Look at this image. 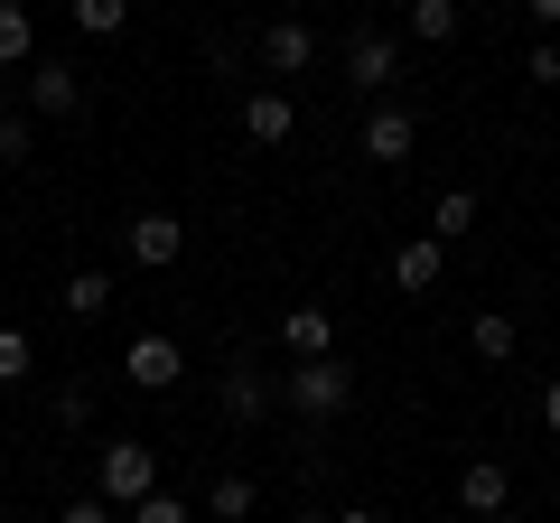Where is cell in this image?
I'll list each match as a JSON object with an SVG mask.
<instances>
[{"label":"cell","instance_id":"obj_1","mask_svg":"<svg viewBox=\"0 0 560 523\" xmlns=\"http://www.w3.org/2000/svg\"><path fill=\"white\" fill-rule=\"evenodd\" d=\"M280 411H300L308 430L346 421V411H355V364H346V356H318V364H290V374H280Z\"/></svg>","mask_w":560,"mask_h":523},{"label":"cell","instance_id":"obj_2","mask_svg":"<svg viewBox=\"0 0 560 523\" xmlns=\"http://www.w3.org/2000/svg\"><path fill=\"white\" fill-rule=\"evenodd\" d=\"M94 496L113 504V514H131L140 496H160V449H150V440H113V449H94Z\"/></svg>","mask_w":560,"mask_h":523},{"label":"cell","instance_id":"obj_3","mask_svg":"<svg viewBox=\"0 0 560 523\" xmlns=\"http://www.w3.org/2000/svg\"><path fill=\"white\" fill-rule=\"evenodd\" d=\"M355 150H364L374 168H401V160L420 150V113H411V103H374L364 131H355Z\"/></svg>","mask_w":560,"mask_h":523},{"label":"cell","instance_id":"obj_4","mask_svg":"<svg viewBox=\"0 0 560 523\" xmlns=\"http://www.w3.org/2000/svg\"><path fill=\"white\" fill-rule=\"evenodd\" d=\"M121 243H131V262H140V271H178V253H187V224L168 216V206H140V216L121 224Z\"/></svg>","mask_w":560,"mask_h":523},{"label":"cell","instance_id":"obj_5","mask_svg":"<svg viewBox=\"0 0 560 523\" xmlns=\"http://www.w3.org/2000/svg\"><path fill=\"white\" fill-rule=\"evenodd\" d=\"M215 403H224V421H234V430H253V421H271V411H280V374H261V364H224Z\"/></svg>","mask_w":560,"mask_h":523},{"label":"cell","instance_id":"obj_6","mask_svg":"<svg viewBox=\"0 0 560 523\" xmlns=\"http://www.w3.org/2000/svg\"><path fill=\"white\" fill-rule=\"evenodd\" d=\"M280 356H290V364H318V356H337V309H318V300L280 309Z\"/></svg>","mask_w":560,"mask_h":523},{"label":"cell","instance_id":"obj_7","mask_svg":"<svg viewBox=\"0 0 560 523\" xmlns=\"http://www.w3.org/2000/svg\"><path fill=\"white\" fill-rule=\"evenodd\" d=\"M121 374H131V393H178L187 356H178V337H131L121 346Z\"/></svg>","mask_w":560,"mask_h":523},{"label":"cell","instance_id":"obj_8","mask_svg":"<svg viewBox=\"0 0 560 523\" xmlns=\"http://www.w3.org/2000/svg\"><path fill=\"white\" fill-rule=\"evenodd\" d=\"M346 75H355V94H383V84L401 75V38L393 28H355V38H346Z\"/></svg>","mask_w":560,"mask_h":523},{"label":"cell","instance_id":"obj_9","mask_svg":"<svg viewBox=\"0 0 560 523\" xmlns=\"http://www.w3.org/2000/svg\"><path fill=\"white\" fill-rule=\"evenodd\" d=\"M75 113H84V75L75 66H57V57L28 66V121H75Z\"/></svg>","mask_w":560,"mask_h":523},{"label":"cell","instance_id":"obj_10","mask_svg":"<svg viewBox=\"0 0 560 523\" xmlns=\"http://www.w3.org/2000/svg\"><path fill=\"white\" fill-rule=\"evenodd\" d=\"M290 131H300V103H290V84H253V94H243V141L280 150Z\"/></svg>","mask_w":560,"mask_h":523},{"label":"cell","instance_id":"obj_11","mask_svg":"<svg viewBox=\"0 0 560 523\" xmlns=\"http://www.w3.org/2000/svg\"><path fill=\"white\" fill-rule=\"evenodd\" d=\"M458 514H467V523L514 514V477H504V458H467V467H458Z\"/></svg>","mask_w":560,"mask_h":523},{"label":"cell","instance_id":"obj_12","mask_svg":"<svg viewBox=\"0 0 560 523\" xmlns=\"http://www.w3.org/2000/svg\"><path fill=\"white\" fill-rule=\"evenodd\" d=\"M261 66H271V75H308V66H318V28L308 20H271L261 28Z\"/></svg>","mask_w":560,"mask_h":523},{"label":"cell","instance_id":"obj_13","mask_svg":"<svg viewBox=\"0 0 560 523\" xmlns=\"http://www.w3.org/2000/svg\"><path fill=\"white\" fill-rule=\"evenodd\" d=\"M440 271H448V243H440V234H411V243L393 253V281H401V290H440Z\"/></svg>","mask_w":560,"mask_h":523},{"label":"cell","instance_id":"obj_14","mask_svg":"<svg viewBox=\"0 0 560 523\" xmlns=\"http://www.w3.org/2000/svg\"><path fill=\"white\" fill-rule=\"evenodd\" d=\"M401 28H411L420 47H448V38L467 28V10H458V0H411V10H401Z\"/></svg>","mask_w":560,"mask_h":523},{"label":"cell","instance_id":"obj_15","mask_svg":"<svg viewBox=\"0 0 560 523\" xmlns=\"http://www.w3.org/2000/svg\"><path fill=\"white\" fill-rule=\"evenodd\" d=\"M253 504H261V486L243 477V467H224V477L206 486V514H215V523H253Z\"/></svg>","mask_w":560,"mask_h":523},{"label":"cell","instance_id":"obj_16","mask_svg":"<svg viewBox=\"0 0 560 523\" xmlns=\"http://www.w3.org/2000/svg\"><path fill=\"white\" fill-rule=\"evenodd\" d=\"M57 309H66V318H103V309H113V271H66Z\"/></svg>","mask_w":560,"mask_h":523},{"label":"cell","instance_id":"obj_17","mask_svg":"<svg viewBox=\"0 0 560 523\" xmlns=\"http://www.w3.org/2000/svg\"><path fill=\"white\" fill-rule=\"evenodd\" d=\"M430 234H440V243H467V234H477V197H467V187H448V197L430 206Z\"/></svg>","mask_w":560,"mask_h":523},{"label":"cell","instance_id":"obj_18","mask_svg":"<svg viewBox=\"0 0 560 523\" xmlns=\"http://www.w3.org/2000/svg\"><path fill=\"white\" fill-rule=\"evenodd\" d=\"M28 57H38V28H28L20 0H0V66H28Z\"/></svg>","mask_w":560,"mask_h":523},{"label":"cell","instance_id":"obj_19","mask_svg":"<svg viewBox=\"0 0 560 523\" xmlns=\"http://www.w3.org/2000/svg\"><path fill=\"white\" fill-rule=\"evenodd\" d=\"M75 28L84 38H121L131 28V0H75Z\"/></svg>","mask_w":560,"mask_h":523},{"label":"cell","instance_id":"obj_20","mask_svg":"<svg viewBox=\"0 0 560 523\" xmlns=\"http://www.w3.org/2000/svg\"><path fill=\"white\" fill-rule=\"evenodd\" d=\"M467 346H477L486 364H504V356H514V318H504V309H486V318L467 327Z\"/></svg>","mask_w":560,"mask_h":523},{"label":"cell","instance_id":"obj_21","mask_svg":"<svg viewBox=\"0 0 560 523\" xmlns=\"http://www.w3.org/2000/svg\"><path fill=\"white\" fill-rule=\"evenodd\" d=\"M28 150H38V121H28V113H0V168H28Z\"/></svg>","mask_w":560,"mask_h":523},{"label":"cell","instance_id":"obj_22","mask_svg":"<svg viewBox=\"0 0 560 523\" xmlns=\"http://www.w3.org/2000/svg\"><path fill=\"white\" fill-rule=\"evenodd\" d=\"M28 364H38V346H28V327H0V383H28Z\"/></svg>","mask_w":560,"mask_h":523},{"label":"cell","instance_id":"obj_23","mask_svg":"<svg viewBox=\"0 0 560 523\" xmlns=\"http://www.w3.org/2000/svg\"><path fill=\"white\" fill-rule=\"evenodd\" d=\"M121 523H197V514H187V496H168V486H160V496H140Z\"/></svg>","mask_w":560,"mask_h":523},{"label":"cell","instance_id":"obj_24","mask_svg":"<svg viewBox=\"0 0 560 523\" xmlns=\"http://www.w3.org/2000/svg\"><path fill=\"white\" fill-rule=\"evenodd\" d=\"M84 421H94V393H84V383H66V393H57V430H84Z\"/></svg>","mask_w":560,"mask_h":523},{"label":"cell","instance_id":"obj_25","mask_svg":"<svg viewBox=\"0 0 560 523\" xmlns=\"http://www.w3.org/2000/svg\"><path fill=\"white\" fill-rule=\"evenodd\" d=\"M57 523H121V514H113L103 496H66V504H57Z\"/></svg>","mask_w":560,"mask_h":523},{"label":"cell","instance_id":"obj_26","mask_svg":"<svg viewBox=\"0 0 560 523\" xmlns=\"http://www.w3.org/2000/svg\"><path fill=\"white\" fill-rule=\"evenodd\" d=\"M523 75H533V84H560V38H541L533 57H523Z\"/></svg>","mask_w":560,"mask_h":523},{"label":"cell","instance_id":"obj_27","mask_svg":"<svg viewBox=\"0 0 560 523\" xmlns=\"http://www.w3.org/2000/svg\"><path fill=\"white\" fill-rule=\"evenodd\" d=\"M541 430H560V374L541 383Z\"/></svg>","mask_w":560,"mask_h":523},{"label":"cell","instance_id":"obj_28","mask_svg":"<svg viewBox=\"0 0 560 523\" xmlns=\"http://www.w3.org/2000/svg\"><path fill=\"white\" fill-rule=\"evenodd\" d=\"M523 10H533V20H541V28H560V0H523Z\"/></svg>","mask_w":560,"mask_h":523},{"label":"cell","instance_id":"obj_29","mask_svg":"<svg viewBox=\"0 0 560 523\" xmlns=\"http://www.w3.org/2000/svg\"><path fill=\"white\" fill-rule=\"evenodd\" d=\"M337 523H393V514H374V504H346V514Z\"/></svg>","mask_w":560,"mask_h":523},{"label":"cell","instance_id":"obj_30","mask_svg":"<svg viewBox=\"0 0 560 523\" xmlns=\"http://www.w3.org/2000/svg\"><path fill=\"white\" fill-rule=\"evenodd\" d=\"M290 523H337V514H290Z\"/></svg>","mask_w":560,"mask_h":523},{"label":"cell","instance_id":"obj_31","mask_svg":"<svg viewBox=\"0 0 560 523\" xmlns=\"http://www.w3.org/2000/svg\"><path fill=\"white\" fill-rule=\"evenodd\" d=\"M486 523H514V514H486Z\"/></svg>","mask_w":560,"mask_h":523}]
</instances>
